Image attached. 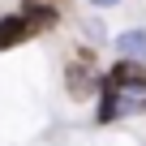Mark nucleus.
I'll use <instances>...</instances> for the list:
<instances>
[{
  "mask_svg": "<svg viewBox=\"0 0 146 146\" xmlns=\"http://www.w3.org/2000/svg\"><path fill=\"white\" fill-rule=\"evenodd\" d=\"M108 82H112L116 90H146V64H142V60H125V56H120V64L108 73Z\"/></svg>",
  "mask_w": 146,
  "mask_h": 146,
  "instance_id": "obj_1",
  "label": "nucleus"
},
{
  "mask_svg": "<svg viewBox=\"0 0 146 146\" xmlns=\"http://www.w3.org/2000/svg\"><path fill=\"white\" fill-rule=\"evenodd\" d=\"M30 30H35V26H30L22 13H17V17H5V22H0V47H17L22 39H30Z\"/></svg>",
  "mask_w": 146,
  "mask_h": 146,
  "instance_id": "obj_2",
  "label": "nucleus"
},
{
  "mask_svg": "<svg viewBox=\"0 0 146 146\" xmlns=\"http://www.w3.org/2000/svg\"><path fill=\"white\" fill-rule=\"evenodd\" d=\"M116 47H120L125 60H146V30H125L116 39Z\"/></svg>",
  "mask_w": 146,
  "mask_h": 146,
  "instance_id": "obj_3",
  "label": "nucleus"
},
{
  "mask_svg": "<svg viewBox=\"0 0 146 146\" xmlns=\"http://www.w3.org/2000/svg\"><path fill=\"white\" fill-rule=\"evenodd\" d=\"M22 17H26L35 30H43V26H52V22H56V13H52V9H43V5H22Z\"/></svg>",
  "mask_w": 146,
  "mask_h": 146,
  "instance_id": "obj_4",
  "label": "nucleus"
},
{
  "mask_svg": "<svg viewBox=\"0 0 146 146\" xmlns=\"http://www.w3.org/2000/svg\"><path fill=\"white\" fill-rule=\"evenodd\" d=\"M99 120H116V86L108 82V95H103V103H99Z\"/></svg>",
  "mask_w": 146,
  "mask_h": 146,
  "instance_id": "obj_5",
  "label": "nucleus"
},
{
  "mask_svg": "<svg viewBox=\"0 0 146 146\" xmlns=\"http://www.w3.org/2000/svg\"><path fill=\"white\" fill-rule=\"evenodd\" d=\"M95 5H116V0H95Z\"/></svg>",
  "mask_w": 146,
  "mask_h": 146,
  "instance_id": "obj_6",
  "label": "nucleus"
}]
</instances>
